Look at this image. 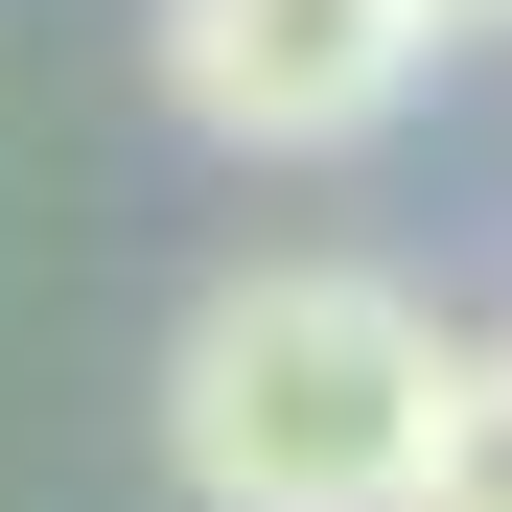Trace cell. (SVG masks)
<instances>
[{
    "label": "cell",
    "mask_w": 512,
    "mask_h": 512,
    "mask_svg": "<svg viewBox=\"0 0 512 512\" xmlns=\"http://www.w3.org/2000/svg\"><path fill=\"white\" fill-rule=\"evenodd\" d=\"M443 419V303L373 256H233L163 350V466L187 512H396Z\"/></svg>",
    "instance_id": "1"
},
{
    "label": "cell",
    "mask_w": 512,
    "mask_h": 512,
    "mask_svg": "<svg viewBox=\"0 0 512 512\" xmlns=\"http://www.w3.org/2000/svg\"><path fill=\"white\" fill-rule=\"evenodd\" d=\"M419 47L396 0H163V94H187L233 163H326V140H373L419 94Z\"/></svg>",
    "instance_id": "2"
},
{
    "label": "cell",
    "mask_w": 512,
    "mask_h": 512,
    "mask_svg": "<svg viewBox=\"0 0 512 512\" xmlns=\"http://www.w3.org/2000/svg\"><path fill=\"white\" fill-rule=\"evenodd\" d=\"M396 512H512V350H443V419H419Z\"/></svg>",
    "instance_id": "3"
},
{
    "label": "cell",
    "mask_w": 512,
    "mask_h": 512,
    "mask_svg": "<svg viewBox=\"0 0 512 512\" xmlns=\"http://www.w3.org/2000/svg\"><path fill=\"white\" fill-rule=\"evenodd\" d=\"M396 24H419V47H466V24H512V0H396Z\"/></svg>",
    "instance_id": "4"
}]
</instances>
